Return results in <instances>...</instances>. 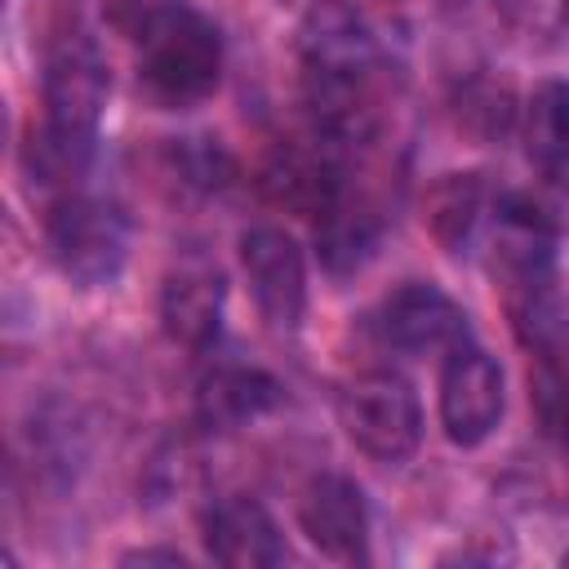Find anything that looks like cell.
Returning a JSON list of instances; mask_svg holds the SVG:
<instances>
[{"instance_id": "6da1fadb", "label": "cell", "mask_w": 569, "mask_h": 569, "mask_svg": "<svg viewBox=\"0 0 569 569\" xmlns=\"http://www.w3.org/2000/svg\"><path fill=\"white\" fill-rule=\"evenodd\" d=\"M218 76H222V36L187 0L138 36V80L156 102L164 107L200 102L204 93L218 89Z\"/></svg>"}, {"instance_id": "7a4b0ae2", "label": "cell", "mask_w": 569, "mask_h": 569, "mask_svg": "<svg viewBox=\"0 0 569 569\" xmlns=\"http://www.w3.org/2000/svg\"><path fill=\"white\" fill-rule=\"evenodd\" d=\"M44 249L71 284L98 289L116 280L129 258V218L111 200L62 196L44 213Z\"/></svg>"}, {"instance_id": "3957f363", "label": "cell", "mask_w": 569, "mask_h": 569, "mask_svg": "<svg viewBox=\"0 0 569 569\" xmlns=\"http://www.w3.org/2000/svg\"><path fill=\"white\" fill-rule=\"evenodd\" d=\"M107 62L84 31H62L44 53V129L89 142L98 138V120L107 107Z\"/></svg>"}, {"instance_id": "277c9868", "label": "cell", "mask_w": 569, "mask_h": 569, "mask_svg": "<svg viewBox=\"0 0 569 569\" xmlns=\"http://www.w3.org/2000/svg\"><path fill=\"white\" fill-rule=\"evenodd\" d=\"M342 427L360 453L378 462H405L422 440V409L400 373L373 369L342 391Z\"/></svg>"}, {"instance_id": "5b68a950", "label": "cell", "mask_w": 569, "mask_h": 569, "mask_svg": "<svg viewBox=\"0 0 569 569\" xmlns=\"http://www.w3.org/2000/svg\"><path fill=\"white\" fill-rule=\"evenodd\" d=\"M302 67L307 89H369L378 40L356 9L325 0L302 22Z\"/></svg>"}, {"instance_id": "8992f818", "label": "cell", "mask_w": 569, "mask_h": 569, "mask_svg": "<svg viewBox=\"0 0 569 569\" xmlns=\"http://www.w3.org/2000/svg\"><path fill=\"white\" fill-rule=\"evenodd\" d=\"M378 338L400 356H449L453 347L471 342L467 311L427 280H405L391 289L373 316Z\"/></svg>"}, {"instance_id": "52a82bcc", "label": "cell", "mask_w": 569, "mask_h": 569, "mask_svg": "<svg viewBox=\"0 0 569 569\" xmlns=\"http://www.w3.org/2000/svg\"><path fill=\"white\" fill-rule=\"evenodd\" d=\"M507 391H502V369L489 351L476 342H462L445 356L440 369V427L453 445L476 449L480 440L493 436L502 418Z\"/></svg>"}, {"instance_id": "ba28073f", "label": "cell", "mask_w": 569, "mask_h": 569, "mask_svg": "<svg viewBox=\"0 0 569 569\" xmlns=\"http://www.w3.org/2000/svg\"><path fill=\"white\" fill-rule=\"evenodd\" d=\"M489 249L516 293L551 284L556 218L538 200H529L520 191H502V196H493V209H489Z\"/></svg>"}, {"instance_id": "9c48e42d", "label": "cell", "mask_w": 569, "mask_h": 569, "mask_svg": "<svg viewBox=\"0 0 569 569\" xmlns=\"http://www.w3.org/2000/svg\"><path fill=\"white\" fill-rule=\"evenodd\" d=\"M240 267L262 320L271 329H293L307 311V262L293 236L280 227H249L240 236Z\"/></svg>"}, {"instance_id": "30bf717a", "label": "cell", "mask_w": 569, "mask_h": 569, "mask_svg": "<svg viewBox=\"0 0 569 569\" xmlns=\"http://www.w3.org/2000/svg\"><path fill=\"white\" fill-rule=\"evenodd\" d=\"M298 525L307 533V542L342 565H360L369 560V507L356 480L325 471L302 489L298 502Z\"/></svg>"}, {"instance_id": "8fae6325", "label": "cell", "mask_w": 569, "mask_h": 569, "mask_svg": "<svg viewBox=\"0 0 569 569\" xmlns=\"http://www.w3.org/2000/svg\"><path fill=\"white\" fill-rule=\"evenodd\" d=\"M204 551L231 569H267L284 560L276 520L258 498L227 493L204 511Z\"/></svg>"}, {"instance_id": "7c38bea8", "label": "cell", "mask_w": 569, "mask_h": 569, "mask_svg": "<svg viewBox=\"0 0 569 569\" xmlns=\"http://www.w3.org/2000/svg\"><path fill=\"white\" fill-rule=\"evenodd\" d=\"M227 284L209 262H182L160 284V325L182 347H209L222 325Z\"/></svg>"}, {"instance_id": "4fadbf2b", "label": "cell", "mask_w": 569, "mask_h": 569, "mask_svg": "<svg viewBox=\"0 0 569 569\" xmlns=\"http://www.w3.org/2000/svg\"><path fill=\"white\" fill-rule=\"evenodd\" d=\"M489 209H493V196L476 173H449L445 182H436L427 200V222L449 253H467L476 236L489 227Z\"/></svg>"}, {"instance_id": "5bb4252c", "label": "cell", "mask_w": 569, "mask_h": 569, "mask_svg": "<svg viewBox=\"0 0 569 569\" xmlns=\"http://www.w3.org/2000/svg\"><path fill=\"white\" fill-rule=\"evenodd\" d=\"M525 147L529 160L556 187H569V84L547 80L525 107Z\"/></svg>"}, {"instance_id": "9a60e30c", "label": "cell", "mask_w": 569, "mask_h": 569, "mask_svg": "<svg viewBox=\"0 0 569 569\" xmlns=\"http://www.w3.org/2000/svg\"><path fill=\"white\" fill-rule=\"evenodd\" d=\"M280 400V387L262 369L244 365H222L200 382V418L209 427H240L267 413Z\"/></svg>"}, {"instance_id": "2e32d148", "label": "cell", "mask_w": 569, "mask_h": 569, "mask_svg": "<svg viewBox=\"0 0 569 569\" xmlns=\"http://www.w3.org/2000/svg\"><path fill=\"white\" fill-rule=\"evenodd\" d=\"M316 244H320V262L333 276L360 271L373 258L378 244V218L373 209H365L360 200H347V191L316 213Z\"/></svg>"}, {"instance_id": "e0dca14e", "label": "cell", "mask_w": 569, "mask_h": 569, "mask_svg": "<svg viewBox=\"0 0 569 569\" xmlns=\"http://www.w3.org/2000/svg\"><path fill=\"white\" fill-rule=\"evenodd\" d=\"M533 400L547 436L560 440V449L569 453V365L565 360H542L533 378Z\"/></svg>"}, {"instance_id": "ac0fdd59", "label": "cell", "mask_w": 569, "mask_h": 569, "mask_svg": "<svg viewBox=\"0 0 569 569\" xmlns=\"http://www.w3.org/2000/svg\"><path fill=\"white\" fill-rule=\"evenodd\" d=\"M182 0H107V22L120 31V36H129V40H138L147 27H156L169 9H178Z\"/></svg>"}, {"instance_id": "d6986e66", "label": "cell", "mask_w": 569, "mask_h": 569, "mask_svg": "<svg viewBox=\"0 0 569 569\" xmlns=\"http://www.w3.org/2000/svg\"><path fill=\"white\" fill-rule=\"evenodd\" d=\"M120 560H124V565H173V569L187 565L182 551H160V547H142V551H129V556H120Z\"/></svg>"}, {"instance_id": "ffe728a7", "label": "cell", "mask_w": 569, "mask_h": 569, "mask_svg": "<svg viewBox=\"0 0 569 569\" xmlns=\"http://www.w3.org/2000/svg\"><path fill=\"white\" fill-rule=\"evenodd\" d=\"M565 18H569V0H565Z\"/></svg>"}]
</instances>
